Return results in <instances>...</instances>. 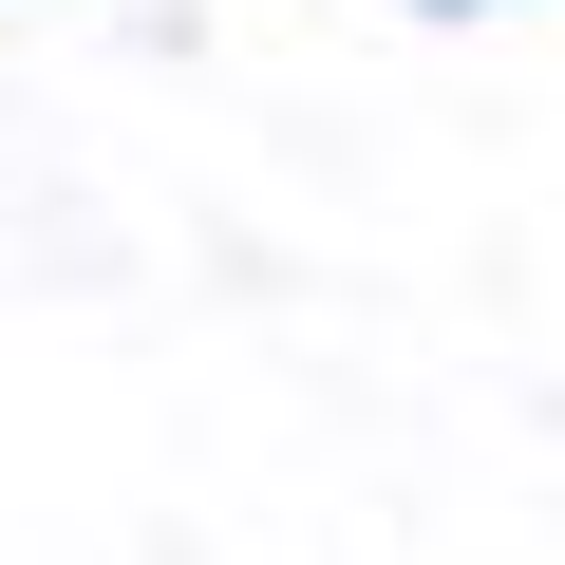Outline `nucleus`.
I'll use <instances>...</instances> for the list:
<instances>
[{
	"mask_svg": "<svg viewBox=\"0 0 565 565\" xmlns=\"http://www.w3.org/2000/svg\"><path fill=\"white\" fill-rule=\"evenodd\" d=\"M415 20H509V0H415Z\"/></svg>",
	"mask_w": 565,
	"mask_h": 565,
	"instance_id": "1",
	"label": "nucleus"
}]
</instances>
